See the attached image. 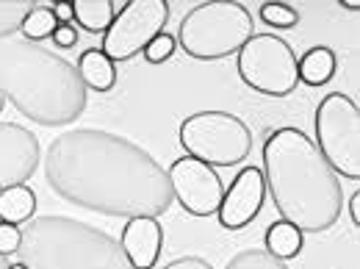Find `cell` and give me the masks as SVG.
Returning <instances> with one entry per match:
<instances>
[{
    "label": "cell",
    "mask_w": 360,
    "mask_h": 269,
    "mask_svg": "<svg viewBox=\"0 0 360 269\" xmlns=\"http://www.w3.org/2000/svg\"><path fill=\"white\" fill-rule=\"evenodd\" d=\"M252 37V14L244 3L211 0L194 6L178 28V45L197 61H217L238 53Z\"/></svg>",
    "instance_id": "5b68a950"
},
{
    "label": "cell",
    "mask_w": 360,
    "mask_h": 269,
    "mask_svg": "<svg viewBox=\"0 0 360 269\" xmlns=\"http://www.w3.org/2000/svg\"><path fill=\"white\" fill-rule=\"evenodd\" d=\"M50 8H53V14H56L58 25H70V23H72V3H53Z\"/></svg>",
    "instance_id": "4316f807"
},
{
    "label": "cell",
    "mask_w": 360,
    "mask_h": 269,
    "mask_svg": "<svg viewBox=\"0 0 360 269\" xmlns=\"http://www.w3.org/2000/svg\"><path fill=\"white\" fill-rule=\"evenodd\" d=\"M53 45L56 47H64V50H70V47L78 45V31H75V25H58L56 31H53Z\"/></svg>",
    "instance_id": "d4e9b609"
},
{
    "label": "cell",
    "mask_w": 360,
    "mask_h": 269,
    "mask_svg": "<svg viewBox=\"0 0 360 269\" xmlns=\"http://www.w3.org/2000/svg\"><path fill=\"white\" fill-rule=\"evenodd\" d=\"M264 247L266 253L280 258V261H288V258H297L305 247V233L300 227H294L285 220H277L266 227V236H264Z\"/></svg>",
    "instance_id": "ac0fdd59"
},
{
    "label": "cell",
    "mask_w": 360,
    "mask_h": 269,
    "mask_svg": "<svg viewBox=\"0 0 360 269\" xmlns=\"http://www.w3.org/2000/svg\"><path fill=\"white\" fill-rule=\"evenodd\" d=\"M37 217V194L25 186H8L0 192V223L6 225H25Z\"/></svg>",
    "instance_id": "e0dca14e"
},
{
    "label": "cell",
    "mask_w": 360,
    "mask_h": 269,
    "mask_svg": "<svg viewBox=\"0 0 360 269\" xmlns=\"http://www.w3.org/2000/svg\"><path fill=\"white\" fill-rule=\"evenodd\" d=\"M0 94L42 128L75 123L89 103V89L67 58L14 37L0 39Z\"/></svg>",
    "instance_id": "3957f363"
},
{
    "label": "cell",
    "mask_w": 360,
    "mask_h": 269,
    "mask_svg": "<svg viewBox=\"0 0 360 269\" xmlns=\"http://www.w3.org/2000/svg\"><path fill=\"white\" fill-rule=\"evenodd\" d=\"M164 269H214V267H211V261H205L200 256H183V258L169 261Z\"/></svg>",
    "instance_id": "484cf974"
},
{
    "label": "cell",
    "mask_w": 360,
    "mask_h": 269,
    "mask_svg": "<svg viewBox=\"0 0 360 269\" xmlns=\"http://www.w3.org/2000/svg\"><path fill=\"white\" fill-rule=\"evenodd\" d=\"M264 197H266V180H264L261 167H244L222 194V206L217 211L219 225L225 230L247 227L261 214Z\"/></svg>",
    "instance_id": "7c38bea8"
},
{
    "label": "cell",
    "mask_w": 360,
    "mask_h": 269,
    "mask_svg": "<svg viewBox=\"0 0 360 269\" xmlns=\"http://www.w3.org/2000/svg\"><path fill=\"white\" fill-rule=\"evenodd\" d=\"M264 180L280 220L302 233H324L341 217L344 189L314 139L300 128H274L264 142Z\"/></svg>",
    "instance_id": "7a4b0ae2"
},
{
    "label": "cell",
    "mask_w": 360,
    "mask_h": 269,
    "mask_svg": "<svg viewBox=\"0 0 360 269\" xmlns=\"http://www.w3.org/2000/svg\"><path fill=\"white\" fill-rule=\"evenodd\" d=\"M122 3H111V0H75L72 3V20L86 31V34H105L117 17V11H122Z\"/></svg>",
    "instance_id": "2e32d148"
},
{
    "label": "cell",
    "mask_w": 360,
    "mask_h": 269,
    "mask_svg": "<svg viewBox=\"0 0 360 269\" xmlns=\"http://www.w3.org/2000/svg\"><path fill=\"white\" fill-rule=\"evenodd\" d=\"M175 50H178V39L172 34H158L150 45L144 47V58H147V64H164L175 56Z\"/></svg>",
    "instance_id": "603a6c76"
},
{
    "label": "cell",
    "mask_w": 360,
    "mask_h": 269,
    "mask_svg": "<svg viewBox=\"0 0 360 269\" xmlns=\"http://www.w3.org/2000/svg\"><path fill=\"white\" fill-rule=\"evenodd\" d=\"M225 269H288V264L269 256L266 250H241L227 261Z\"/></svg>",
    "instance_id": "44dd1931"
},
{
    "label": "cell",
    "mask_w": 360,
    "mask_h": 269,
    "mask_svg": "<svg viewBox=\"0 0 360 269\" xmlns=\"http://www.w3.org/2000/svg\"><path fill=\"white\" fill-rule=\"evenodd\" d=\"M178 142L186 156L208 167H236L252 153L250 125L230 111H197L178 128Z\"/></svg>",
    "instance_id": "8992f818"
},
{
    "label": "cell",
    "mask_w": 360,
    "mask_h": 269,
    "mask_svg": "<svg viewBox=\"0 0 360 269\" xmlns=\"http://www.w3.org/2000/svg\"><path fill=\"white\" fill-rule=\"evenodd\" d=\"M167 175H169V186H172V197H178L180 208L186 214L211 217L219 211L225 186H222L214 167L202 164L200 158L183 156V158L172 161Z\"/></svg>",
    "instance_id": "30bf717a"
},
{
    "label": "cell",
    "mask_w": 360,
    "mask_h": 269,
    "mask_svg": "<svg viewBox=\"0 0 360 269\" xmlns=\"http://www.w3.org/2000/svg\"><path fill=\"white\" fill-rule=\"evenodd\" d=\"M17 256L25 269H134L111 233L61 214L25 223Z\"/></svg>",
    "instance_id": "277c9868"
},
{
    "label": "cell",
    "mask_w": 360,
    "mask_h": 269,
    "mask_svg": "<svg viewBox=\"0 0 360 269\" xmlns=\"http://www.w3.org/2000/svg\"><path fill=\"white\" fill-rule=\"evenodd\" d=\"M120 244L134 269H153L164 250V230L155 217H134L122 227Z\"/></svg>",
    "instance_id": "4fadbf2b"
},
{
    "label": "cell",
    "mask_w": 360,
    "mask_h": 269,
    "mask_svg": "<svg viewBox=\"0 0 360 269\" xmlns=\"http://www.w3.org/2000/svg\"><path fill=\"white\" fill-rule=\"evenodd\" d=\"M8 269H25V264H20V261H17V264H8Z\"/></svg>",
    "instance_id": "4dcf8cb0"
},
{
    "label": "cell",
    "mask_w": 360,
    "mask_h": 269,
    "mask_svg": "<svg viewBox=\"0 0 360 269\" xmlns=\"http://www.w3.org/2000/svg\"><path fill=\"white\" fill-rule=\"evenodd\" d=\"M58 28V20H56V14H53V8L45 6V3H34V8L28 11V17L22 20V39H28V42H45L53 37V31Z\"/></svg>",
    "instance_id": "d6986e66"
},
{
    "label": "cell",
    "mask_w": 360,
    "mask_h": 269,
    "mask_svg": "<svg viewBox=\"0 0 360 269\" xmlns=\"http://www.w3.org/2000/svg\"><path fill=\"white\" fill-rule=\"evenodd\" d=\"M0 269H8V261H6V256H0Z\"/></svg>",
    "instance_id": "f546056e"
},
{
    "label": "cell",
    "mask_w": 360,
    "mask_h": 269,
    "mask_svg": "<svg viewBox=\"0 0 360 269\" xmlns=\"http://www.w3.org/2000/svg\"><path fill=\"white\" fill-rule=\"evenodd\" d=\"M20 242H22V227L0 223V256L17 253L20 250Z\"/></svg>",
    "instance_id": "cb8c5ba5"
},
{
    "label": "cell",
    "mask_w": 360,
    "mask_h": 269,
    "mask_svg": "<svg viewBox=\"0 0 360 269\" xmlns=\"http://www.w3.org/2000/svg\"><path fill=\"white\" fill-rule=\"evenodd\" d=\"M349 214H352V223H355V227L360 225V192L355 189V194L349 197Z\"/></svg>",
    "instance_id": "83f0119b"
},
{
    "label": "cell",
    "mask_w": 360,
    "mask_h": 269,
    "mask_svg": "<svg viewBox=\"0 0 360 269\" xmlns=\"http://www.w3.org/2000/svg\"><path fill=\"white\" fill-rule=\"evenodd\" d=\"M75 70H78L84 87L91 92H111L114 84H117V64H114L100 47L84 50Z\"/></svg>",
    "instance_id": "9a60e30c"
},
{
    "label": "cell",
    "mask_w": 360,
    "mask_h": 269,
    "mask_svg": "<svg viewBox=\"0 0 360 269\" xmlns=\"http://www.w3.org/2000/svg\"><path fill=\"white\" fill-rule=\"evenodd\" d=\"M236 56L238 78L266 97H288L300 84L294 47L274 34H252Z\"/></svg>",
    "instance_id": "ba28073f"
},
{
    "label": "cell",
    "mask_w": 360,
    "mask_h": 269,
    "mask_svg": "<svg viewBox=\"0 0 360 269\" xmlns=\"http://www.w3.org/2000/svg\"><path fill=\"white\" fill-rule=\"evenodd\" d=\"M316 147L335 175L360 178V106L341 94H327L316 108Z\"/></svg>",
    "instance_id": "52a82bcc"
},
{
    "label": "cell",
    "mask_w": 360,
    "mask_h": 269,
    "mask_svg": "<svg viewBox=\"0 0 360 269\" xmlns=\"http://www.w3.org/2000/svg\"><path fill=\"white\" fill-rule=\"evenodd\" d=\"M338 73V58H335V50L327 45H316L308 47L302 58H297V75L302 84L308 87H324L335 78Z\"/></svg>",
    "instance_id": "5bb4252c"
},
{
    "label": "cell",
    "mask_w": 360,
    "mask_h": 269,
    "mask_svg": "<svg viewBox=\"0 0 360 269\" xmlns=\"http://www.w3.org/2000/svg\"><path fill=\"white\" fill-rule=\"evenodd\" d=\"M341 6H344L347 11H355V14L360 11V0H341Z\"/></svg>",
    "instance_id": "f1b7e54d"
},
{
    "label": "cell",
    "mask_w": 360,
    "mask_h": 269,
    "mask_svg": "<svg viewBox=\"0 0 360 269\" xmlns=\"http://www.w3.org/2000/svg\"><path fill=\"white\" fill-rule=\"evenodd\" d=\"M47 186L103 217H161L172 206L167 170L136 142L100 128H72L45 153Z\"/></svg>",
    "instance_id": "6da1fadb"
},
{
    "label": "cell",
    "mask_w": 360,
    "mask_h": 269,
    "mask_svg": "<svg viewBox=\"0 0 360 269\" xmlns=\"http://www.w3.org/2000/svg\"><path fill=\"white\" fill-rule=\"evenodd\" d=\"M31 8L34 3L25 0H0V39L14 37V31L22 28V20L28 17Z\"/></svg>",
    "instance_id": "ffe728a7"
},
{
    "label": "cell",
    "mask_w": 360,
    "mask_h": 269,
    "mask_svg": "<svg viewBox=\"0 0 360 269\" xmlns=\"http://www.w3.org/2000/svg\"><path fill=\"white\" fill-rule=\"evenodd\" d=\"M169 20V3L167 0H125L122 11H117L111 28L103 34L100 50L117 64L128 61L150 45L158 34H164V25Z\"/></svg>",
    "instance_id": "9c48e42d"
},
{
    "label": "cell",
    "mask_w": 360,
    "mask_h": 269,
    "mask_svg": "<svg viewBox=\"0 0 360 269\" xmlns=\"http://www.w3.org/2000/svg\"><path fill=\"white\" fill-rule=\"evenodd\" d=\"M42 161V147L34 131L0 120V192L25 183Z\"/></svg>",
    "instance_id": "8fae6325"
},
{
    "label": "cell",
    "mask_w": 360,
    "mask_h": 269,
    "mask_svg": "<svg viewBox=\"0 0 360 269\" xmlns=\"http://www.w3.org/2000/svg\"><path fill=\"white\" fill-rule=\"evenodd\" d=\"M261 20L271 25V28H277V31H291V28H297L300 25V14H297V8H291L288 3H264L261 6Z\"/></svg>",
    "instance_id": "7402d4cb"
},
{
    "label": "cell",
    "mask_w": 360,
    "mask_h": 269,
    "mask_svg": "<svg viewBox=\"0 0 360 269\" xmlns=\"http://www.w3.org/2000/svg\"><path fill=\"white\" fill-rule=\"evenodd\" d=\"M3 106H6V97L0 94V114H3Z\"/></svg>",
    "instance_id": "1f68e13d"
}]
</instances>
